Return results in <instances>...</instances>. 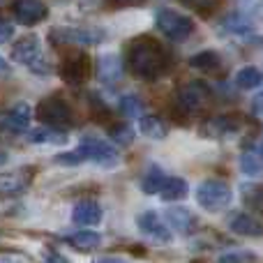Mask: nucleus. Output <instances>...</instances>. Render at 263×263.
<instances>
[{"label": "nucleus", "mask_w": 263, "mask_h": 263, "mask_svg": "<svg viewBox=\"0 0 263 263\" xmlns=\"http://www.w3.org/2000/svg\"><path fill=\"white\" fill-rule=\"evenodd\" d=\"M67 240L74 250H81V252H95L102 245L100 233H95V231H79L74 236H69Z\"/></svg>", "instance_id": "412c9836"}, {"label": "nucleus", "mask_w": 263, "mask_h": 263, "mask_svg": "<svg viewBox=\"0 0 263 263\" xmlns=\"http://www.w3.org/2000/svg\"><path fill=\"white\" fill-rule=\"evenodd\" d=\"M106 3H109L111 7H136V5H141L143 0H106Z\"/></svg>", "instance_id": "72a5a7b5"}, {"label": "nucleus", "mask_w": 263, "mask_h": 263, "mask_svg": "<svg viewBox=\"0 0 263 263\" xmlns=\"http://www.w3.org/2000/svg\"><path fill=\"white\" fill-rule=\"evenodd\" d=\"M5 162H7V155H5V153H3V150H0V166H3V164H5Z\"/></svg>", "instance_id": "58836bf2"}, {"label": "nucleus", "mask_w": 263, "mask_h": 263, "mask_svg": "<svg viewBox=\"0 0 263 263\" xmlns=\"http://www.w3.org/2000/svg\"><path fill=\"white\" fill-rule=\"evenodd\" d=\"M72 219L74 224H81V227H95V224L102 222V208L97 201L86 199V201H79L72 210Z\"/></svg>", "instance_id": "2eb2a0df"}, {"label": "nucleus", "mask_w": 263, "mask_h": 263, "mask_svg": "<svg viewBox=\"0 0 263 263\" xmlns=\"http://www.w3.org/2000/svg\"><path fill=\"white\" fill-rule=\"evenodd\" d=\"M240 168L245 176L256 178L261 173V148L254 145V148H247L245 153L240 155Z\"/></svg>", "instance_id": "5701e85b"}, {"label": "nucleus", "mask_w": 263, "mask_h": 263, "mask_svg": "<svg viewBox=\"0 0 263 263\" xmlns=\"http://www.w3.org/2000/svg\"><path fill=\"white\" fill-rule=\"evenodd\" d=\"M196 201L208 213H219V210L231 205V187H229V182L217 180V178L203 180L196 190Z\"/></svg>", "instance_id": "39448f33"}, {"label": "nucleus", "mask_w": 263, "mask_h": 263, "mask_svg": "<svg viewBox=\"0 0 263 263\" xmlns=\"http://www.w3.org/2000/svg\"><path fill=\"white\" fill-rule=\"evenodd\" d=\"M127 65L143 81H157L171 69V51L153 35H139L127 46Z\"/></svg>", "instance_id": "f257e3e1"}, {"label": "nucleus", "mask_w": 263, "mask_h": 263, "mask_svg": "<svg viewBox=\"0 0 263 263\" xmlns=\"http://www.w3.org/2000/svg\"><path fill=\"white\" fill-rule=\"evenodd\" d=\"M185 7H192L194 12H199V14H213L215 9L219 7V3L222 0H180Z\"/></svg>", "instance_id": "c756f323"}, {"label": "nucleus", "mask_w": 263, "mask_h": 263, "mask_svg": "<svg viewBox=\"0 0 263 263\" xmlns=\"http://www.w3.org/2000/svg\"><path fill=\"white\" fill-rule=\"evenodd\" d=\"M210 102V88L203 81H190L178 90V106L185 114H196Z\"/></svg>", "instance_id": "1a4fd4ad"}, {"label": "nucleus", "mask_w": 263, "mask_h": 263, "mask_svg": "<svg viewBox=\"0 0 263 263\" xmlns=\"http://www.w3.org/2000/svg\"><path fill=\"white\" fill-rule=\"evenodd\" d=\"M261 81H263L261 69L254 67V65H247L236 74V86L242 88V90H254V88L261 86Z\"/></svg>", "instance_id": "b1692460"}, {"label": "nucleus", "mask_w": 263, "mask_h": 263, "mask_svg": "<svg viewBox=\"0 0 263 263\" xmlns=\"http://www.w3.org/2000/svg\"><path fill=\"white\" fill-rule=\"evenodd\" d=\"M28 125H30V106L26 102H18L9 111L0 114V129H5V132L21 134V132L28 129Z\"/></svg>", "instance_id": "9d476101"}, {"label": "nucleus", "mask_w": 263, "mask_h": 263, "mask_svg": "<svg viewBox=\"0 0 263 263\" xmlns=\"http://www.w3.org/2000/svg\"><path fill=\"white\" fill-rule=\"evenodd\" d=\"M12 37H14V26L7 18H0V44H7Z\"/></svg>", "instance_id": "473e14b6"}, {"label": "nucleus", "mask_w": 263, "mask_h": 263, "mask_svg": "<svg viewBox=\"0 0 263 263\" xmlns=\"http://www.w3.org/2000/svg\"><path fill=\"white\" fill-rule=\"evenodd\" d=\"M49 16V9L42 0H16L14 3V18L21 26H35Z\"/></svg>", "instance_id": "9b49d317"}, {"label": "nucleus", "mask_w": 263, "mask_h": 263, "mask_svg": "<svg viewBox=\"0 0 263 263\" xmlns=\"http://www.w3.org/2000/svg\"><path fill=\"white\" fill-rule=\"evenodd\" d=\"M136 224H139V229L145 233L148 238H153L155 242H168L171 240V231L166 229V224L162 222V217H159L157 213H143L139 219H136Z\"/></svg>", "instance_id": "ddd939ff"}, {"label": "nucleus", "mask_w": 263, "mask_h": 263, "mask_svg": "<svg viewBox=\"0 0 263 263\" xmlns=\"http://www.w3.org/2000/svg\"><path fill=\"white\" fill-rule=\"evenodd\" d=\"M97 77H100L102 83L114 86V83L120 81V77H123V60L116 53L100 55V60H97Z\"/></svg>", "instance_id": "4468645a"}, {"label": "nucleus", "mask_w": 263, "mask_h": 263, "mask_svg": "<svg viewBox=\"0 0 263 263\" xmlns=\"http://www.w3.org/2000/svg\"><path fill=\"white\" fill-rule=\"evenodd\" d=\"M164 180H166V176H164L162 168L153 166L148 173L143 176V180H141V190L145 192V194H159V190H162Z\"/></svg>", "instance_id": "bb28decb"}, {"label": "nucleus", "mask_w": 263, "mask_h": 263, "mask_svg": "<svg viewBox=\"0 0 263 263\" xmlns=\"http://www.w3.org/2000/svg\"><path fill=\"white\" fill-rule=\"evenodd\" d=\"M168 222H171V227L176 229L178 233H190L192 229H194L196 219L187 208H171L168 210Z\"/></svg>", "instance_id": "4be33fe9"}, {"label": "nucleus", "mask_w": 263, "mask_h": 263, "mask_svg": "<svg viewBox=\"0 0 263 263\" xmlns=\"http://www.w3.org/2000/svg\"><path fill=\"white\" fill-rule=\"evenodd\" d=\"M28 180L21 178L18 173H9V176H0V196H16L26 190Z\"/></svg>", "instance_id": "393cba45"}, {"label": "nucleus", "mask_w": 263, "mask_h": 263, "mask_svg": "<svg viewBox=\"0 0 263 263\" xmlns=\"http://www.w3.org/2000/svg\"><path fill=\"white\" fill-rule=\"evenodd\" d=\"M139 129H141V134H145L148 139H164V136L168 134L166 123H164L162 118H157V116H141Z\"/></svg>", "instance_id": "a211bd4d"}, {"label": "nucleus", "mask_w": 263, "mask_h": 263, "mask_svg": "<svg viewBox=\"0 0 263 263\" xmlns=\"http://www.w3.org/2000/svg\"><path fill=\"white\" fill-rule=\"evenodd\" d=\"M81 162H97V164H104V166H114L118 162V150L102 139L86 136L79 143V148L63 155H55V164H63V166H77Z\"/></svg>", "instance_id": "f03ea898"}, {"label": "nucleus", "mask_w": 263, "mask_h": 263, "mask_svg": "<svg viewBox=\"0 0 263 263\" xmlns=\"http://www.w3.org/2000/svg\"><path fill=\"white\" fill-rule=\"evenodd\" d=\"M238 127H240V123H238V118H233V116H215V118L205 120V123L201 125V134H203L205 139H224V136L238 132Z\"/></svg>", "instance_id": "f8f14e48"}, {"label": "nucleus", "mask_w": 263, "mask_h": 263, "mask_svg": "<svg viewBox=\"0 0 263 263\" xmlns=\"http://www.w3.org/2000/svg\"><path fill=\"white\" fill-rule=\"evenodd\" d=\"M90 72H92V63L86 51H81V49H74L69 53H65L63 63H60V77L69 86L86 83L90 79Z\"/></svg>", "instance_id": "423d86ee"}, {"label": "nucleus", "mask_w": 263, "mask_h": 263, "mask_svg": "<svg viewBox=\"0 0 263 263\" xmlns=\"http://www.w3.org/2000/svg\"><path fill=\"white\" fill-rule=\"evenodd\" d=\"M104 37L106 32L102 28H90V26H67L51 32V40L55 44H69V46H95Z\"/></svg>", "instance_id": "0eeeda50"}, {"label": "nucleus", "mask_w": 263, "mask_h": 263, "mask_svg": "<svg viewBox=\"0 0 263 263\" xmlns=\"http://www.w3.org/2000/svg\"><path fill=\"white\" fill-rule=\"evenodd\" d=\"M222 30L229 32V35H250L252 30V21L240 12L229 14L227 18L222 21Z\"/></svg>", "instance_id": "aec40b11"}, {"label": "nucleus", "mask_w": 263, "mask_h": 263, "mask_svg": "<svg viewBox=\"0 0 263 263\" xmlns=\"http://www.w3.org/2000/svg\"><path fill=\"white\" fill-rule=\"evenodd\" d=\"M28 136H30L32 143H65V141H67L65 132L53 129V127H46V125H44V127L32 129Z\"/></svg>", "instance_id": "a878e982"}, {"label": "nucleus", "mask_w": 263, "mask_h": 263, "mask_svg": "<svg viewBox=\"0 0 263 263\" xmlns=\"http://www.w3.org/2000/svg\"><path fill=\"white\" fill-rule=\"evenodd\" d=\"M187 192H190V187H187V182L182 178H166L162 190H159V196L164 201H180L187 196Z\"/></svg>", "instance_id": "6ab92c4d"}, {"label": "nucleus", "mask_w": 263, "mask_h": 263, "mask_svg": "<svg viewBox=\"0 0 263 263\" xmlns=\"http://www.w3.org/2000/svg\"><path fill=\"white\" fill-rule=\"evenodd\" d=\"M95 263H127L125 259H116V256H111V259H100V261H95Z\"/></svg>", "instance_id": "e433bc0d"}, {"label": "nucleus", "mask_w": 263, "mask_h": 263, "mask_svg": "<svg viewBox=\"0 0 263 263\" xmlns=\"http://www.w3.org/2000/svg\"><path fill=\"white\" fill-rule=\"evenodd\" d=\"M44 259H46V263H69L67 259H65V256L63 254H58V252H46V256H44Z\"/></svg>", "instance_id": "f704fd0d"}, {"label": "nucleus", "mask_w": 263, "mask_h": 263, "mask_svg": "<svg viewBox=\"0 0 263 263\" xmlns=\"http://www.w3.org/2000/svg\"><path fill=\"white\" fill-rule=\"evenodd\" d=\"M157 28L164 37H168L171 42H182L194 32V21L190 16L173 9H159L157 14Z\"/></svg>", "instance_id": "6e6552de"}, {"label": "nucleus", "mask_w": 263, "mask_h": 263, "mask_svg": "<svg viewBox=\"0 0 263 263\" xmlns=\"http://www.w3.org/2000/svg\"><path fill=\"white\" fill-rule=\"evenodd\" d=\"M252 114H254V118H261V95H256L252 102Z\"/></svg>", "instance_id": "c9c22d12"}, {"label": "nucleus", "mask_w": 263, "mask_h": 263, "mask_svg": "<svg viewBox=\"0 0 263 263\" xmlns=\"http://www.w3.org/2000/svg\"><path fill=\"white\" fill-rule=\"evenodd\" d=\"M231 231L238 233V236H250V238H259L261 236V224L256 222L250 215H233L231 219Z\"/></svg>", "instance_id": "f3484780"}, {"label": "nucleus", "mask_w": 263, "mask_h": 263, "mask_svg": "<svg viewBox=\"0 0 263 263\" xmlns=\"http://www.w3.org/2000/svg\"><path fill=\"white\" fill-rule=\"evenodd\" d=\"M118 109H120V114L127 116V118H141V116H143V102L136 95H125V97H120Z\"/></svg>", "instance_id": "cd10ccee"}, {"label": "nucleus", "mask_w": 263, "mask_h": 263, "mask_svg": "<svg viewBox=\"0 0 263 263\" xmlns=\"http://www.w3.org/2000/svg\"><path fill=\"white\" fill-rule=\"evenodd\" d=\"M12 60L18 65H26V67L35 74H51L53 72V65L49 63V58H46L44 51H42L40 37L37 35L21 37L12 49Z\"/></svg>", "instance_id": "7ed1b4c3"}, {"label": "nucleus", "mask_w": 263, "mask_h": 263, "mask_svg": "<svg viewBox=\"0 0 263 263\" xmlns=\"http://www.w3.org/2000/svg\"><path fill=\"white\" fill-rule=\"evenodd\" d=\"M111 139L116 141L118 145H129L134 141V129L127 127V125H118V127H111Z\"/></svg>", "instance_id": "7c9ffc66"}, {"label": "nucleus", "mask_w": 263, "mask_h": 263, "mask_svg": "<svg viewBox=\"0 0 263 263\" xmlns=\"http://www.w3.org/2000/svg\"><path fill=\"white\" fill-rule=\"evenodd\" d=\"M219 263H254L252 252H229L219 256Z\"/></svg>", "instance_id": "2f4dec72"}, {"label": "nucleus", "mask_w": 263, "mask_h": 263, "mask_svg": "<svg viewBox=\"0 0 263 263\" xmlns=\"http://www.w3.org/2000/svg\"><path fill=\"white\" fill-rule=\"evenodd\" d=\"M5 72H7V63H5V58L0 55V74H5Z\"/></svg>", "instance_id": "4c0bfd02"}, {"label": "nucleus", "mask_w": 263, "mask_h": 263, "mask_svg": "<svg viewBox=\"0 0 263 263\" xmlns=\"http://www.w3.org/2000/svg\"><path fill=\"white\" fill-rule=\"evenodd\" d=\"M190 67L201 69V72H219L222 69V55L217 51H199L190 58Z\"/></svg>", "instance_id": "dca6fc26"}, {"label": "nucleus", "mask_w": 263, "mask_h": 263, "mask_svg": "<svg viewBox=\"0 0 263 263\" xmlns=\"http://www.w3.org/2000/svg\"><path fill=\"white\" fill-rule=\"evenodd\" d=\"M242 203L247 205L250 210H261V187L256 182H247L242 185Z\"/></svg>", "instance_id": "c85d7f7f"}, {"label": "nucleus", "mask_w": 263, "mask_h": 263, "mask_svg": "<svg viewBox=\"0 0 263 263\" xmlns=\"http://www.w3.org/2000/svg\"><path fill=\"white\" fill-rule=\"evenodd\" d=\"M0 263H16L14 259H0Z\"/></svg>", "instance_id": "ea45409f"}, {"label": "nucleus", "mask_w": 263, "mask_h": 263, "mask_svg": "<svg viewBox=\"0 0 263 263\" xmlns=\"http://www.w3.org/2000/svg\"><path fill=\"white\" fill-rule=\"evenodd\" d=\"M37 118H40L42 125H46V127L65 132L74 125V111H72V106L65 102V97L49 95L37 106Z\"/></svg>", "instance_id": "20e7f679"}]
</instances>
